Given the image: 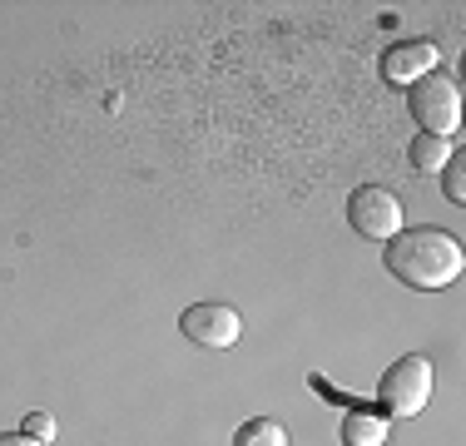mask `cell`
<instances>
[{
    "label": "cell",
    "instance_id": "30bf717a",
    "mask_svg": "<svg viewBox=\"0 0 466 446\" xmlns=\"http://www.w3.org/2000/svg\"><path fill=\"white\" fill-rule=\"evenodd\" d=\"M441 188H447L451 204H461V198H466V159H461V154H451V159L441 164Z\"/></svg>",
    "mask_w": 466,
    "mask_h": 446
},
{
    "label": "cell",
    "instance_id": "ba28073f",
    "mask_svg": "<svg viewBox=\"0 0 466 446\" xmlns=\"http://www.w3.org/2000/svg\"><path fill=\"white\" fill-rule=\"evenodd\" d=\"M451 154H457V149H451L447 139H431V134H417V139H412V149H407V159H412V169H417V174H441V164H447Z\"/></svg>",
    "mask_w": 466,
    "mask_h": 446
},
{
    "label": "cell",
    "instance_id": "8fae6325",
    "mask_svg": "<svg viewBox=\"0 0 466 446\" xmlns=\"http://www.w3.org/2000/svg\"><path fill=\"white\" fill-rule=\"evenodd\" d=\"M20 431L50 446V441H55V417H50V411H30V417H25V427H20Z\"/></svg>",
    "mask_w": 466,
    "mask_h": 446
},
{
    "label": "cell",
    "instance_id": "8992f818",
    "mask_svg": "<svg viewBox=\"0 0 466 446\" xmlns=\"http://www.w3.org/2000/svg\"><path fill=\"white\" fill-rule=\"evenodd\" d=\"M437 60H441L437 40H402V45H392V50L382 55V80H392V85H417L421 75L437 70Z\"/></svg>",
    "mask_w": 466,
    "mask_h": 446
},
{
    "label": "cell",
    "instance_id": "7c38bea8",
    "mask_svg": "<svg viewBox=\"0 0 466 446\" xmlns=\"http://www.w3.org/2000/svg\"><path fill=\"white\" fill-rule=\"evenodd\" d=\"M0 446H46V441L25 437V431H10V437H0Z\"/></svg>",
    "mask_w": 466,
    "mask_h": 446
},
{
    "label": "cell",
    "instance_id": "7a4b0ae2",
    "mask_svg": "<svg viewBox=\"0 0 466 446\" xmlns=\"http://www.w3.org/2000/svg\"><path fill=\"white\" fill-rule=\"evenodd\" d=\"M407 109H412L421 134H431V139H451L457 125H461V85L451 80V75L431 70V75H421V80L407 89Z\"/></svg>",
    "mask_w": 466,
    "mask_h": 446
},
{
    "label": "cell",
    "instance_id": "6da1fadb",
    "mask_svg": "<svg viewBox=\"0 0 466 446\" xmlns=\"http://www.w3.org/2000/svg\"><path fill=\"white\" fill-rule=\"evenodd\" d=\"M382 263L397 283L417 288V293H441V288H451L461 278L466 253H461V243L441 228H402L382 248Z\"/></svg>",
    "mask_w": 466,
    "mask_h": 446
},
{
    "label": "cell",
    "instance_id": "9c48e42d",
    "mask_svg": "<svg viewBox=\"0 0 466 446\" xmlns=\"http://www.w3.org/2000/svg\"><path fill=\"white\" fill-rule=\"evenodd\" d=\"M233 446H288V427L273 417H253L233 431Z\"/></svg>",
    "mask_w": 466,
    "mask_h": 446
},
{
    "label": "cell",
    "instance_id": "52a82bcc",
    "mask_svg": "<svg viewBox=\"0 0 466 446\" xmlns=\"http://www.w3.org/2000/svg\"><path fill=\"white\" fill-rule=\"evenodd\" d=\"M387 411H352L342 421V446H387Z\"/></svg>",
    "mask_w": 466,
    "mask_h": 446
},
{
    "label": "cell",
    "instance_id": "3957f363",
    "mask_svg": "<svg viewBox=\"0 0 466 446\" xmlns=\"http://www.w3.org/2000/svg\"><path fill=\"white\" fill-rule=\"evenodd\" d=\"M431 387H437L431 362L421 352H407V357H397V362L382 372V382H377V401H382L387 417H417V411L431 401Z\"/></svg>",
    "mask_w": 466,
    "mask_h": 446
},
{
    "label": "cell",
    "instance_id": "277c9868",
    "mask_svg": "<svg viewBox=\"0 0 466 446\" xmlns=\"http://www.w3.org/2000/svg\"><path fill=\"white\" fill-rule=\"evenodd\" d=\"M348 223L372 243H392L402 233V198L382 184H362L358 194L348 198Z\"/></svg>",
    "mask_w": 466,
    "mask_h": 446
},
{
    "label": "cell",
    "instance_id": "5b68a950",
    "mask_svg": "<svg viewBox=\"0 0 466 446\" xmlns=\"http://www.w3.org/2000/svg\"><path fill=\"white\" fill-rule=\"evenodd\" d=\"M179 332L188 342H198V348H233L243 338V318L228 303H194L184 308Z\"/></svg>",
    "mask_w": 466,
    "mask_h": 446
}]
</instances>
